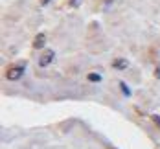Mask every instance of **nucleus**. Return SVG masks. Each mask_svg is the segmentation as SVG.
Segmentation results:
<instances>
[{
	"label": "nucleus",
	"instance_id": "0eeeda50",
	"mask_svg": "<svg viewBox=\"0 0 160 149\" xmlns=\"http://www.w3.org/2000/svg\"><path fill=\"white\" fill-rule=\"evenodd\" d=\"M50 0H41V4H48Z\"/></svg>",
	"mask_w": 160,
	"mask_h": 149
},
{
	"label": "nucleus",
	"instance_id": "f03ea898",
	"mask_svg": "<svg viewBox=\"0 0 160 149\" xmlns=\"http://www.w3.org/2000/svg\"><path fill=\"white\" fill-rule=\"evenodd\" d=\"M52 61H53V52H52V50H48V52H44V53L41 55L39 65H41V66H48Z\"/></svg>",
	"mask_w": 160,
	"mask_h": 149
},
{
	"label": "nucleus",
	"instance_id": "39448f33",
	"mask_svg": "<svg viewBox=\"0 0 160 149\" xmlns=\"http://www.w3.org/2000/svg\"><path fill=\"white\" fill-rule=\"evenodd\" d=\"M88 81H101L99 74H88Z\"/></svg>",
	"mask_w": 160,
	"mask_h": 149
},
{
	"label": "nucleus",
	"instance_id": "7ed1b4c3",
	"mask_svg": "<svg viewBox=\"0 0 160 149\" xmlns=\"http://www.w3.org/2000/svg\"><path fill=\"white\" fill-rule=\"evenodd\" d=\"M44 42H46V35L44 33H39L37 37H35V41H33V48H42L44 46Z\"/></svg>",
	"mask_w": 160,
	"mask_h": 149
},
{
	"label": "nucleus",
	"instance_id": "20e7f679",
	"mask_svg": "<svg viewBox=\"0 0 160 149\" xmlns=\"http://www.w3.org/2000/svg\"><path fill=\"white\" fill-rule=\"evenodd\" d=\"M127 65H129V63L125 61V59H116V61L112 63V66H114V68H118V70H125Z\"/></svg>",
	"mask_w": 160,
	"mask_h": 149
},
{
	"label": "nucleus",
	"instance_id": "f257e3e1",
	"mask_svg": "<svg viewBox=\"0 0 160 149\" xmlns=\"http://www.w3.org/2000/svg\"><path fill=\"white\" fill-rule=\"evenodd\" d=\"M24 68H26L24 63L9 66V68H8V72H6V77H8L9 81H17V79H20V77H22V74H24Z\"/></svg>",
	"mask_w": 160,
	"mask_h": 149
},
{
	"label": "nucleus",
	"instance_id": "423d86ee",
	"mask_svg": "<svg viewBox=\"0 0 160 149\" xmlns=\"http://www.w3.org/2000/svg\"><path fill=\"white\" fill-rule=\"evenodd\" d=\"M120 87H122V90H123V94H125V96H131V90H129V87L125 85V83L122 81V83H120Z\"/></svg>",
	"mask_w": 160,
	"mask_h": 149
}]
</instances>
